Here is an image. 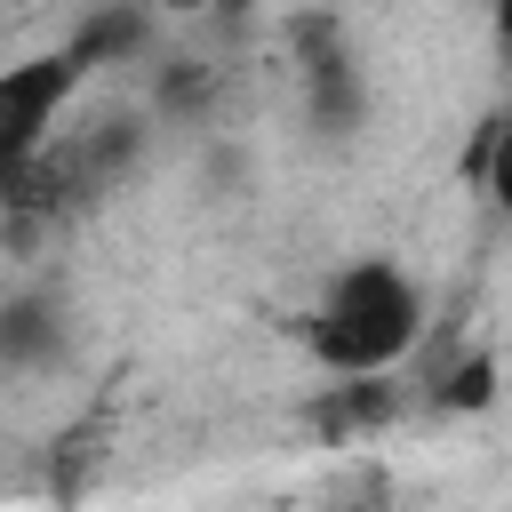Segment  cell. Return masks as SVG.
<instances>
[{
	"label": "cell",
	"instance_id": "obj_3",
	"mask_svg": "<svg viewBox=\"0 0 512 512\" xmlns=\"http://www.w3.org/2000/svg\"><path fill=\"white\" fill-rule=\"evenodd\" d=\"M56 344V320L40 312V304H16L8 320H0V352H16V360H32V352H48Z\"/></svg>",
	"mask_w": 512,
	"mask_h": 512
},
{
	"label": "cell",
	"instance_id": "obj_5",
	"mask_svg": "<svg viewBox=\"0 0 512 512\" xmlns=\"http://www.w3.org/2000/svg\"><path fill=\"white\" fill-rule=\"evenodd\" d=\"M448 400H488V360H472V368H456V384H448Z\"/></svg>",
	"mask_w": 512,
	"mask_h": 512
},
{
	"label": "cell",
	"instance_id": "obj_1",
	"mask_svg": "<svg viewBox=\"0 0 512 512\" xmlns=\"http://www.w3.org/2000/svg\"><path fill=\"white\" fill-rule=\"evenodd\" d=\"M416 328H424L416 288H408L392 264H352V272L328 288L320 320H312V352H320L328 368H344V376H376V368H392V360L416 344Z\"/></svg>",
	"mask_w": 512,
	"mask_h": 512
},
{
	"label": "cell",
	"instance_id": "obj_2",
	"mask_svg": "<svg viewBox=\"0 0 512 512\" xmlns=\"http://www.w3.org/2000/svg\"><path fill=\"white\" fill-rule=\"evenodd\" d=\"M72 88H80V56H72V48L0 64V184H16V176L48 152L56 112L72 104Z\"/></svg>",
	"mask_w": 512,
	"mask_h": 512
},
{
	"label": "cell",
	"instance_id": "obj_4",
	"mask_svg": "<svg viewBox=\"0 0 512 512\" xmlns=\"http://www.w3.org/2000/svg\"><path fill=\"white\" fill-rule=\"evenodd\" d=\"M488 184H496V200H504V216H512V112H504L496 136H488Z\"/></svg>",
	"mask_w": 512,
	"mask_h": 512
}]
</instances>
